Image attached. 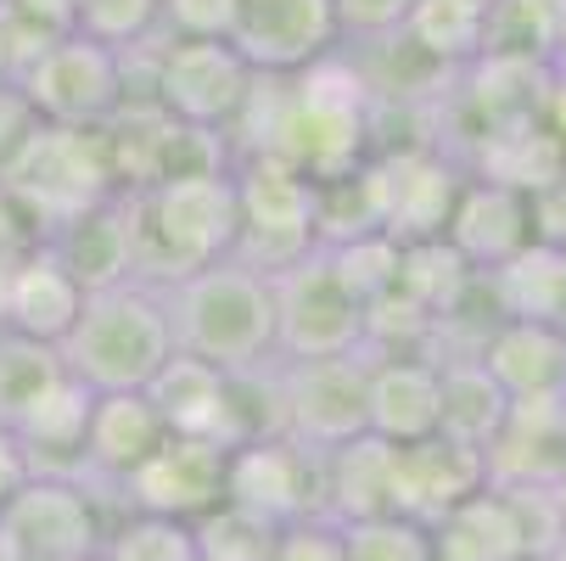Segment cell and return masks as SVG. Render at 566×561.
Here are the masks:
<instances>
[{
	"mask_svg": "<svg viewBox=\"0 0 566 561\" xmlns=\"http://www.w3.org/2000/svg\"><path fill=\"white\" fill-rule=\"evenodd\" d=\"M376 152V91L343 45L281 79V146L275 157L314 186L348 180Z\"/></svg>",
	"mask_w": 566,
	"mask_h": 561,
	"instance_id": "6da1fadb",
	"label": "cell"
},
{
	"mask_svg": "<svg viewBox=\"0 0 566 561\" xmlns=\"http://www.w3.org/2000/svg\"><path fill=\"white\" fill-rule=\"evenodd\" d=\"M129 202H135V281L157 292L213 259H230L235 248V164L180 169L146 191H129Z\"/></svg>",
	"mask_w": 566,
	"mask_h": 561,
	"instance_id": "7a4b0ae2",
	"label": "cell"
},
{
	"mask_svg": "<svg viewBox=\"0 0 566 561\" xmlns=\"http://www.w3.org/2000/svg\"><path fill=\"white\" fill-rule=\"evenodd\" d=\"M175 349L219 371H259L275 360V281L241 259H213L164 287Z\"/></svg>",
	"mask_w": 566,
	"mask_h": 561,
	"instance_id": "3957f363",
	"label": "cell"
},
{
	"mask_svg": "<svg viewBox=\"0 0 566 561\" xmlns=\"http://www.w3.org/2000/svg\"><path fill=\"white\" fill-rule=\"evenodd\" d=\"M175 354V326L169 303L146 281H118L102 292H85L73 332L56 343V360L73 382H85L91 393H124L146 387L164 360Z\"/></svg>",
	"mask_w": 566,
	"mask_h": 561,
	"instance_id": "277c9868",
	"label": "cell"
},
{
	"mask_svg": "<svg viewBox=\"0 0 566 561\" xmlns=\"http://www.w3.org/2000/svg\"><path fill=\"white\" fill-rule=\"evenodd\" d=\"M0 191H12L18 208L51 236L62 219L96 208L118 191L107 135L102 129H73V124H34V135L18 146V157L0 169Z\"/></svg>",
	"mask_w": 566,
	"mask_h": 561,
	"instance_id": "5b68a950",
	"label": "cell"
},
{
	"mask_svg": "<svg viewBox=\"0 0 566 561\" xmlns=\"http://www.w3.org/2000/svg\"><path fill=\"white\" fill-rule=\"evenodd\" d=\"M319 248V186L281 157H241L235 164V248L259 276H281Z\"/></svg>",
	"mask_w": 566,
	"mask_h": 561,
	"instance_id": "8992f818",
	"label": "cell"
},
{
	"mask_svg": "<svg viewBox=\"0 0 566 561\" xmlns=\"http://www.w3.org/2000/svg\"><path fill=\"white\" fill-rule=\"evenodd\" d=\"M135 51L146 62V79L135 85V96L157 102L186 129L224 135L259 79L230 40H164L157 34L151 45H135Z\"/></svg>",
	"mask_w": 566,
	"mask_h": 561,
	"instance_id": "52a82bcc",
	"label": "cell"
},
{
	"mask_svg": "<svg viewBox=\"0 0 566 561\" xmlns=\"http://www.w3.org/2000/svg\"><path fill=\"white\" fill-rule=\"evenodd\" d=\"M365 197H370V219L387 242L410 248V242H432L449 225V208L465 186V164L460 152H443L438 141H403V146H376L365 157Z\"/></svg>",
	"mask_w": 566,
	"mask_h": 561,
	"instance_id": "ba28073f",
	"label": "cell"
},
{
	"mask_svg": "<svg viewBox=\"0 0 566 561\" xmlns=\"http://www.w3.org/2000/svg\"><path fill=\"white\" fill-rule=\"evenodd\" d=\"M18 85L40 124H73V129H102L129 102V67L124 51H107L85 34H51L29 51L18 67Z\"/></svg>",
	"mask_w": 566,
	"mask_h": 561,
	"instance_id": "9c48e42d",
	"label": "cell"
},
{
	"mask_svg": "<svg viewBox=\"0 0 566 561\" xmlns=\"http://www.w3.org/2000/svg\"><path fill=\"white\" fill-rule=\"evenodd\" d=\"M248 393H253V371H219V365H208L197 354H180V349L146 382V398L157 405V416H164L169 433L208 438L219 449H235V444H248L259 433H275L248 405Z\"/></svg>",
	"mask_w": 566,
	"mask_h": 561,
	"instance_id": "30bf717a",
	"label": "cell"
},
{
	"mask_svg": "<svg viewBox=\"0 0 566 561\" xmlns=\"http://www.w3.org/2000/svg\"><path fill=\"white\" fill-rule=\"evenodd\" d=\"M0 533H7L18 561H91V555H102L107 522L96 511V484L34 471L7 500V511H0Z\"/></svg>",
	"mask_w": 566,
	"mask_h": 561,
	"instance_id": "8fae6325",
	"label": "cell"
},
{
	"mask_svg": "<svg viewBox=\"0 0 566 561\" xmlns=\"http://www.w3.org/2000/svg\"><path fill=\"white\" fill-rule=\"evenodd\" d=\"M365 382L370 354H326V360H275L281 433L308 449H332L365 433Z\"/></svg>",
	"mask_w": 566,
	"mask_h": 561,
	"instance_id": "7c38bea8",
	"label": "cell"
},
{
	"mask_svg": "<svg viewBox=\"0 0 566 561\" xmlns=\"http://www.w3.org/2000/svg\"><path fill=\"white\" fill-rule=\"evenodd\" d=\"M275 281V360H326L365 349V309L337 287L319 248Z\"/></svg>",
	"mask_w": 566,
	"mask_h": 561,
	"instance_id": "4fadbf2b",
	"label": "cell"
},
{
	"mask_svg": "<svg viewBox=\"0 0 566 561\" xmlns=\"http://www.w3.org/2000/svg\"><path fill=\"white\" fill-rule=\"evenodd\" d=\"M224 500L259 511L275 528L297 517H319V449L292 433H259L224 455Z\"/></svg>",
	"mask_w": 566,
	"mask_h": 561,
	"instance_id": "5bb4252c",
	"label": "cell"
},
{
	"mask_svg": "<svg viewBox=\"0 0 566 561\" xmlns=\"http://www.w3.org/2000/svg\"><path fill=\"white\" fill-rule=\"evenodd\" d=\"M230 45L253 73H303L343 45L337 0H235Z\"/></svg>",
	"mask_w": 566,
	"mask_h": 561,
	"instance_id": "9a60e30c",
	"label": "cell"
},
{
	"mask_svg": "<svg viewBox=\"0 0 566 561\" xmlns=\"http://www.w3.org/2000/svg\"><path fill=\"white\" fill-rule=\"evenodd\" d=\"M224 455L219 444L208 438H180L169 433L157 444L124 484V506L129 511H151V517H175V522H197L208 517L219 500H224Z\"/></svg>",
	"mask_w": 566,
	"mask_h": 561,
	"instance_id": "2e32d148",
	"label": "cell"
},
{
	"mask_svg": "<svg viewBox=\"0 0 566 561\" xmlns=\"http://www.w3.org/2000/svg\"><path fill=\"white\" fill-rule=\"evenodd\" d=\"M443 242L476 276H489V270H500L505 259H516L533 242V202L522 191H511V186L465 175V186H460V197L449 208V225H443Z\"/></svg>",
	"mask_w": 566,
	"mask_h": 561,
	"instance_id": "e0dca14e",
	"label": "cell"
},
{
	"mask_svg": "<svg viewBox=\"0 0 566 561\" xmlns=\"http://www.w3.org/2000/svg\"><path fill=\"white\" fill-rule=\"evenodd\" d=\"M45 248L62 259V270L85 292L135 281V202H129V191H113L96 208L62 219L45 236Z\"/></svg>",
	"mask_w": 566,
	"mask_h": 561,
	"instance_id": "ac0fdd59",
	"label": "cell"
},
{
	"mask_svg": "<svg viewBox=\"0 0 566 561\" xmlns=\"http://www.w3.org/2000/svg\"><path fill=\"white\" fill-rule=\"evenodd\" d=\"M489 484V460L471 444H454L443 433L421 438V444H398V471H392V511L416 517V522H438L449 506H460L465 495H476Z\"/></svg>",
	"mask_w": 566,
	"mask_h": 561,
	"instance_id": "d6986e66",
	"label": "cell"
},
{
	"mask_svg": "<svg viewBox=\"0 0 566 561\" xmlns=\"http://www.w3.org/2000/svg\"><path fill=\"white\" fill-rule=\"evenodd\" d=\"M365 433L387 444H421L438 433V360L427 354H370Z\"/></svg>",
	"mask_w": 566,
	"mask_h": 561,
	"instance_id": "ffe728a7",
	"label": "cell"
},
{
	"mask_svg": "<svg viewBox=\"0 0 566 561\" xmlns=\"http://www.w3.org/2000/svg\"><path fill=\"white\" fill-rule=\"evenodd\" d=\"M432 555L438 561H533L527 517L511 489L482 484L460 506H449L432 522Z\"/></svg>",
	"mask_w": 566,
	"mask_h": 561,
	"instance_id": "44dd1931",
	"label": "cell"
},
{
	"mask_svg": "<svg viewBox=\"0 0 566 561\" xmlns=\"http://www.w3.org/2000/svg\"><path fill=\"white\" fill-rule=\"evenodd\" d=\"M91 405H96V393L85 382H73L67 371L29 398V411L12 422V433H18V444H23L34 471H45V477H85Z\"/></svg>",
	"mask_w": 566,
	"mask_h": 561,
	"instance_id": "7402d4cb",
	"label": "cell"
},
{
	"mask_svg": "<svg viewBox=\"0 0 566 561\" xmlns=\"http://www.w3.org/2000/svg\"><path fill=\"white\" fill-rule=\"evenodd\" d=\"M169 438L164 416L146 398V387H124V393H96L91 405V427H85V484H124V477Z\"/></svg>",
	"mask_w": 566,
	"mask_h": 561,
	"instance_id": "603a6c76",
	"label": "cell"
},
{
	"mask_svg": "<svg viewBox=\"0 0 566 561\" xmlns=\"http://www.w3.org/2000/svg\"><path fill=\"white\" fill-rule=\"evenodd\" d=\"M392 471H398V444H387L376 433L319 449V517H332V522L387 517L392 511Z\"/></svg>",
	"mask_w": 566,
	"mask_h": 561,
	"instance_id": "cb8c5ba5",
	"label": "cell"
},
{
	"mask_svg": "<svg viewBox=\"0 0 566 561\" xmlns=\"http://www.w3.org/2000/svg\"><path fill=\"white\" fill-rule=\"evenodd\" d=\"M78 309H85V287H78L62 259L40 242L7 281H0V326L7 332H23L34 343H62L73 332Z\"/></svg>",
	"mask_w": 566,
	"mask_h": 561,
	"instance_id": "d4e9b609",
	"label": "cell"
},
{
	"mask_svg": "<svg viewBox=\"0 0 566 561\" xmlns=\"http://www.w3.org/2000/svg\"><path fill=\"white\" fill-rule=\"evenodd\" d=\"M505 398H566V332L533 320H494L476 349Z\"/></svg>",
	"mask_w": 566,
	"mask_h": 561,
	"instance_id": "484cf974",
	"label": "cell"
},
{
	"mask_svg": "<svg viewBox=\"0 0 566 561\" xmlns=\"http://www.w3.org/2000/svg\"><path fill=\"white\" fill-rule=\"evenodd\" d=\"M482 292H489V309L500 320H533V326L566 332V248L533 236L516 259L482 276Z\"/></svg>",
	"mask_w": 566,
	"mask_h": 561,
	"instance_id": "4316f807",
	"label": "cell"
},
{
	"mask_svg": "<svg viewBox=\"0 0 566 561\" xmlns=\"http://www.w3.org/2000/svg\"><path fill=\"white\" fill-rule=\"evenodd\" d=\"M465 175L476 180H494V186H511L522 197H533L566 157L560 146L544 135L538 118H511V124H489V129H471V146H465Z\"/></svg>",
	"mask_w": 566,
	"mask_h": 561,
	"instance_id": "83f0119b",
	"label": "cell"
},
{
	"mask_svg": "<svg viewBox=\"0 0 566 561\" xmlns=\"http://www.w3.org/2000/svg\"><path fill=\"white\" fill-rule=\"evenodd\" d=\"M398 40L438 73H460L494 40V0H416Z\"/></svg>",
	"mask_w": 566,
	"mask_h": 561,
	"instance_id": "f1b7e54d",
	"label": "cell"
},
{
	"mask_svg": "<svg viewBox=\"0 0 566 561\" xmlns=\"http://www.w3.org/2000/svg\"><path fill=\"white\" fill-rule=\"evenodd\" d=\"M511 411V398L500 393V382L482 371L476 354L465 360H438V433L471 449H489L500 422Z\"/></svg>",
	"mask_w": 566,
	"mask_h": 561,
	"instance_id": "f546056e",
	"label": "cell"
},
{
	"mask_svg": "<svg viewBox=\"0 0 566 561\" xmlns=\"http://www.w3.org/2000/svg\"><path fill=\"white\" fill-rule=\"evenodd\" d=\"M319 259H326V270L337 276V287H343L359 309L381 303V298L398 287V242H387L381 230L348 236V242H326V248H319Z\"/></svg>",
	"mask_w": 566,
	"mask_h": 561,
	"instance_id": "4dcf8cb0",
	"label": "cell"
},
{
	"mask_svg": "<svg viewBox=\"0 0 566 561\" xmlns=\"http://www.w3.org/2000/svg\"><path fill=\"white\" fill-rule=\"evenodd\" d=\"M191 533H197V555L202 561H270L275 539H281V528L270 517L241 511L230 500H219L208 517H197Z\"/></svg>",
	"mask_w": 566,
	"mask_h": 561,
	"instance_id": "1f68e13d",
	"label": "cell"
},
{
	"mask_svg": "<svg viewBox=\"0 0 566 561\" xmlns=\"http://www.w3.org/2000/svg\"><path fill=\"white\" fill-rule=\"evenodd\" d=\"M555 67L566 56V0H494V40Z\"/></svg>",
	"mask_w": 566,
	"mask_h": 561,
	"instance_id": "d6a6232c",
	"label": "cell"
},
{
	"mask_svg": "<svg viewBox=\"0 0 566 561\" xmlns=\"http://www.w3.org/2000/svg\"><path fill=\"white\" fill-rule=\"evenodd\" d=\"M56 376H62V360L51 343H34L23 332L0 326V427H12L29 411V398Z\"/></svg>",
	"mask_w": 566,
	"mask_h": 561,
	"instance_id": "836d02e7",
	"label": "cell"
},
{
	"mask_svg": "<svg viewBox=\"0 0 566 561\" xmlns=\"http://www.w3.org/2000/svg\"><path fill=\"white\" fill-rule=\"evenodd\" d=\"M102 561H202V555H197L191 522L151 517V511H129L118 528H107Z\"/></svg>",
	"mask_w": 566,
	"mask_h": 561,
	"instance_id": "e575fe53",
	"label": "cell"
},
{
	"mask_svg": "<svg viewBox=\"0 0 566 561\" xmlns=\"http://www.w3.org/2000/svg\"><path fill=\"white\" fill-rule=\"evenodd\" d=\"M343 528V555L348 561H438L432 555V528L387 511V517H365V522H337Z\"/></svg>",
	"mask_w": 566,
	"mask_h": 561,
	"instance_id": "d590c367",
	"label": "cell"
},
{
	"mask_svg": "<svg viewBox=\"0 0 566 561\" xmlns=\"http://www.w3.org/2000/svg\"><path fill=\"white\" fill-rule=\"evenodd\" d=\"M73 34H85L107 51H135L151 45L164 29H157V0H78Z\"/></svg>",
	"mask_w": 566,
	"mask_h": 561,
	"instance_id": "8d00e7d4",
	"label": "cell"
},
{
	"mask_svg": "<svg viewBox=\"0 0 566 561\" xmlns=\"http://www.w3.org/2000/svg\"><path fill=\"white\" fill-rule=\"evenodd\" d=\"M235 0H157L164 40H230Z\"/></svg>",
	"mask_w": 566,
	"mask_h": 561,
	"instance_id": "74e56055",
	"label": "cell"
},
{
	"mask_svg": "<svg viewBox=\"0 0 566 561\" xmlns=\"http://www.w3.org/2000/svg\"><path fill=\"white\" fill-rule=\"evenodd\" d=\"M270 561H348L343 555V528L332 517H297L281 528Z\"/></svg>",
	"mask_w": 566,
	"mask_h": 561,
	"instance_id": "f35d334b",
	"label": "cell"
},
{
	"mask_svg": "<svg viewBox=\"0 0 566 561\" xmlns=\"http://www.w3.org/2000/svg\"><path fill=\"white\" fill-rule=\"evenodd\" d=\"M416 0H337V29L343 40L354 45H370V40H387L403 29V18H410Z\"/></svg>",
	"mask_w": 566,
	"mask_h": 561,
	"instance_id": "ab89813d",
	"label": "cell"
},
{
	"mask_svg": "<svg viewBox=\"0 0 566 561\" xmlns=\"http://www.w3.org/2000/svg\"><path fill=\"white\" fill-rule=\"evenodd\" d=\"M34 124H40V113L29 107L23 85H18V79H0V169L18 157V146L34 135Z\"/></svg>",
	"mask_w": 566,
	"mask_h": 561,
	"instance_id": "60d3db41",
	"label": "cell"
},
{
	"mask_svg": "<svg viewBox=\"0 0 566 561\" xmlns=\"http://www.w3.org/2000/svg\"><path fill=\"white\" fill-rule=\"evenodd\" d=\"M527 202H533V236H538V242L566 248V164H560Z\"/></svg>",
	"mask_w": 566,
	"mask_h": 561,
	"instance_id": "b9f144b4",
	"label": "cell"
},
{
	"mask_svg": "<svg viewBox=\"0 0 566 561\" xmlns=\"http://www.w3.org/2000/svg\"><path fill=\"white\" fill-rule=\"evenodd\" d=\"M538 124H544V135L560 146V157H566V67L555 62L549 73H544V96H538Z\"/></svg>",
	"mask_w": 566,
	"mask_h": 561,
	"instance_id": "7bdbcfd3",
	"label": "cell"
},
{
	"mask_svg": "<svg viewBox=\"0 0 566 561\" xmlns=\"http://www.w3.org/2000/svg\"><path fill=\"white\" fill-rule=\"evenodd\" d=\"M29 477H34V466H29L18 433H12V427H0V511H7V500L29 484Z\"/></svg>",
	"mask_w": 566,
	"mask_h": 561,
	"instance_id": "ee69618b",
	"label": "cell"
},
{
	"mask_svg": "<svg viewBox=\"0 0 566 561\" xmlns=\"http://www.w3.org/2000/svg\"><path fill=\"white\" fill-rule=\"evenodd\" d=\"M555 449H560V471H566V398H560V422H555Z\"/></svg>",
	"mask_w": 566,
	"mask_h": 561,
	"instance_id": "f6af8a7d",
	"label": "cell"
},
{
	"mask_svg": "<svg viewBox=\"0 0 566 561\" xmlns=\"http://www.w3.org/2000/svg\"><path fill=\"white\" fill-rule=\"evenodd\" d=\"M0 561H18V555H12V544H7V533H0Z\"/></svg>",
	"mask_w": 566,
	"mask_h": 561,
	"instance_id": "bcb514c9",
	"label": "cell"
},
{
	"mask_svg": "<svg viewBox=\"0 0 566 561\" xmlns=\"http://www.w3.org/2000/svg\"><path fill=\"white\" fill-rule=\"evenodd\" d=\"M91 561H102V555H91Z\"/></svg>",
	"mask_w": 566,
	"mask_h": 561,
	"instance_id": "7dc6e473",
	"label": "cell"
},
{
	"mask_svg": "<svg viewBox=\"0 0 566 561\" xmlns=\"http://www.w3.org/2000/svg\"><path fill=\"white\" fill-rule=\"evenodd\" d=\"M560 67H566V56H560Z\"/></svg>",
	"mask_w": 566,
	"mask_h": 561,
	"instance_id": "c3c4849f",
	"label": "cell"
},
{
	"mask_svg": "<svg viewBox=\"0 0 566 561\" xmlns=\"http://www.w3.org/2000/svg\"><path fill=\"white\" fill-rule=\"evenodd\" d=\"M0 7H7V0H0Z\"/></svg>",
	"mask_w": 566,
	"mask_h": 561,
	"instance_id": "681fc988",
	"label": "cell"
}]
</instances>
